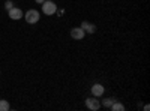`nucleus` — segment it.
<instances>
[{
	"instance_id": "obj_4",
	"label": "nucleus",
	"mask_w": 150,
	"mask_h": 111,
	"mask_svg": "<svg viewBox=\"0 0 150 111\" xmlns=\"http://www.w3.org/2000/svg\"><path fill=\"white\" fill-rule=\"evenodd\" d=\"M84 35H86V32H84L81 27H74V29H71V38L75 39V41H83Z\"/></svg>"
},
{
	"instance_id": "obj_12",
	"label": "nucleus",
	"mask_w": 150,
	"mask_h": 111,
	"mask_svg": "<svg viewBox=\"0 0 150 111\" xmlns=\"http://www.w3.org/2000/svg\"><path fill=\"white\" fill-rule=\"evenodd\" d=\"M35 2H36V3H39V5H42V3L45 2V0H35Z\"/></svg>"
},
{
	"instance_id": "obj_2",
	"label": "nucleus",
	"mask_w": 150,
	"mask_h": 111,
	"mask_svg": "<svg viewBox=\"0 0 150 111\" xmlns=\"http://www.w3.org/2000/svg\"><path fill=\"white\" fill-rule=\"evenodd\" d=\"M23 17H24V20H26L29 24H36L38 21H39V18H41L39 12H38V11H35V9H30V11H27V12H26V14H24Z\"/></svg>"
},
{
	"instance_id": "obj_3",
	"label": "nucleus",
	"mask_w": 150,
	"mask_h": 111,
	"mask_svg": "<svg viewBox=\"0 0 150 111\" xmlns=\"http://www.w3.org/2000/svg\"><path fill=\"white\" fill-rule=\"evenodd\" d=\"M86 107L89 110H92V111H98L99 108H101V101H99L96 96L87 98V99H86Z\"/></svg>"
},
{
	"instance_id": "obj_10",
	"label": "nucleus",
	"mask_w": 150,
	"mask_h": 111,
	"mask_svg": "<svg viewBox=\"0 0 150 111\" xmlns=\"http://www.w3.org/2000/svg\"><path fill=\"white\" fill-rule=\"evenodd\" d=\"M9 108H11V105H9L8 101L0 99V111H9Z\"/></svg>"
},
{
	"instance_id": "obj_6",
	"label": "nucleus",
	"mask_w": 150,
	"mask_h": 111,
	"mask_svg": "<svg viewBox=\"0 0 150 111\" xmlns=\"http://www.w3.org/2000/svg\"><path fill=\"white\" fill-rule=\"evenodd\" d=\"M81 29L86 33H89V35H93L96 32V26H95V24H92V23H89V21H83L81 23Z\"/></svg>"
},
{
	"instance_id": "obj_8",
	"label": "nucleus",
	"mask_w": 150,
	"mask_h": 111,
	"mask_svg": "<svg viewBox=\"0 0 150 111\" xmlns=\"http://www.w3.org/2000/svg\"><path fill=\"white\" fill-rule=\"evenodd\" d=\"M114 102H116L114 98H105V99L102 101V104H101V105H104L105 108H111V105L114 104Z\"/></svg>"
},
{
	"instance_id": "obj_5",
	"label": "nucleus",
	"mask_w": 150,
	"mask_h": 111,
	"mask_svg": "<svg viewBox=\"0 0 150 111\" xmlns=\"http://www.w3.org/2000/svg\"><path fill=\"white\" fill-rule=\"evenodd\" d=\"M8 12H9V18H11V20H20V18L24 15L23 11H21L20 8H15V6L12 8V9H9Z\"/></svg>"
},
{
	"instance_id": "obj_1",
	"label": "nucleus",
	"mask_w": 150,
	"mask_h": 111,
	"mask_svg": "<svg viewBox=\"0 0 150 111\" xmlns=\"http://www.w3.org/2000/svg\"><path fill=\"white\" fill-rule=\"evenodd\" d=\"M42 12L45 15H53L57 12V5L53 2V0H45L42 3Z\"/></svg>"
},
{
	"instance_id": "obj_9",
	"label": "nucleus",
	"mask_w": 150,
	"mask_h": 111,
	"mask_svg": "<svg viewBox=\"0 0 150 111\" xmlns=\"http://www.w3.org/2000/svg\"><path fill=\"white\" fill-rule=\"evenodd\" d=\"M111 110H112V111H125V105L116 101L114 104H112V105H111Z\"/></svg>"
},
{
	"instance_id": "obj_7",
	"label": "nucleus",
	"mask_w": 150,
	"mask_h": 111,
	"mask_svg": "<svg viewBox=\"0 0 150 111\" xmlns=\"http://www.w3.org/2000/svg\"><path fill=\"white\" fill-rule=\"evenodd\" d=\"M90 90H92V95H93V96H96V98L102 96V95H104V92H105L104 86H102V84H98V83L92 86V89H90Z\"/></svg>"
},
{
	"instance_id": "obj_11",
	"label": "nucleus",
	"mask_w": 150,
	"mask_h": 111,
	"mask_svg": "<svg viewBox=\"0 0 150 111\" xmlns=\"http://www.w3.org/2000/svg\"><path fill=\"white\" fill-rule=\"evenodd\" d=\"M12 8H14V3H12L11 0H8V2L5 3V9H6V11H9V9H12Z\"/></svg>"
}]
</instances>
